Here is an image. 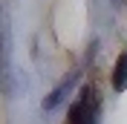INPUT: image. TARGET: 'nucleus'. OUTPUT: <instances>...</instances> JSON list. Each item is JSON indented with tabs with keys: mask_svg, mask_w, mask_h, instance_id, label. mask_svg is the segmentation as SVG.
Instances as JSON below:
<instances>
[{
	"mask_svg": "<svg viewBox=\"0 0 127 124\" xmlns=\"http://www.w3.org/2000/svg\"><path fill=\"white\" fill-rule=\"evenodd\" d=\"M78 78H81V72H69V75L64 78L61 84H58L55 90H52V93H49L46 98H43V104H40V107H43V113H52L55 107H61L64 101H66V95H69L72 90H75V84H78Z\"/></svg>",
	"mask_w": 127,
	"mask_h": 124,
	"instance_id": "1",
	"label": "nucleus"
},
{
	"mask_svg": "<svg viewBox=\"0 0 127 124\" xmlns=\"http://www.w3.org/2000/svg\"><path fill=\"white\" fill-rule=\"evenodd\" d=\"M110 87L116 93H124L127 90V52H121L113 63V72H110Z\"/></svg>",
	"mask_w": 127,
	"mask_h": 124,
	"instance_id": "2",
	"label": "nucleus"
},
{
	"mask_svg": "<svg viewBox=\"0 0 127 124\" xmlns=\"http://www.w3.org/2000/svg\"><path fill=\"white\" fill-rule=\"evenodd\" d=\"M121 3H124V6H127V0H121Z\"/></svg>",
	"mask_w": 127,
	"mask_h": 124,
	"instance_id": "3",
	"label": "nucleus"
}]
</instances>
